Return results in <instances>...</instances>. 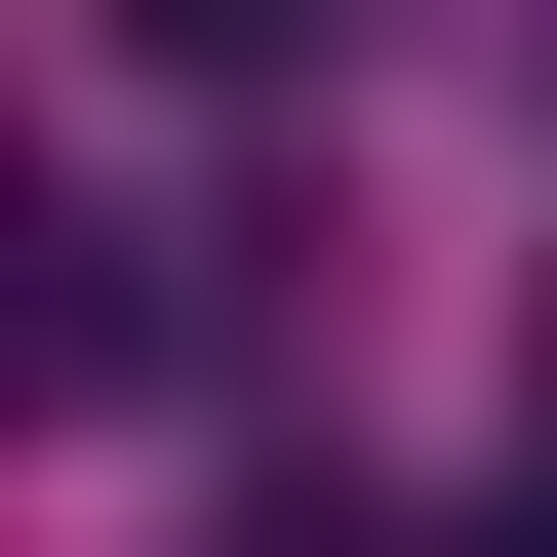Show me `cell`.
<instances>
[]
</instances>
